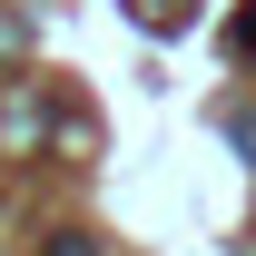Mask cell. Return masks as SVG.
<instances>
[{
  "label": "cell",
  "instance_id": "6da1fadb",
  "mask_svg": "<svg viewBox=\"0 0 256 256\" xmlns=\"http://www.w3.org/2000/svg\"><path fill=\"white\" fill-rule=\"evenodd\" d=\"M20 50H30V20H20V10H0V60H20Z\"/></svg>",
  "mask_w": 256,
  "mask_h": 256
},
{
  "label": "cell",
  "instance_id": "5b68a950",
  "mask_svg": "<svg viewBox=\"0 0 256 256\" xmlns=\"http://www.w3.org/2000/svg\"><path fill=\"white\" fill-rule=\"evenodd\" d=\"M236 50H256V10H246V20H236Z\"/></svg>",
  "mask_w": 256,
  "mask_h": 256
},
{
  "label": "cell",
  "instance_id": "277c9868",
  "mask_svg": "<svg viewBox=\"0 0 256 256\" xmlns=\"http://www.w3.org/2000/svg\"><path fill=\"white\" fill-rule=\"evenodd\" d=\"M226 138H236V148H246V158H256V108H246V118H236V128H226Z\"/></svg>",
  "mask_w": 256,
  "mask_h": 256
},
{
  "label": "cell",
  "instance_id": "7a4b0ae2",
  "mask_svg": "<svg viewBox=\"0 0 256 256\" xmlns=\"http://www.w3.org/2000/svg\"><path fill=\"white\" fill-rule=\"evenodd\" d=\"M148 30H188V0H148Z\"/></svg>",
  "mask_w": 256,
  "mask_h": 256
},
{
  "label": "cell",
  "instance_id": "3957f363",
  "mask_svg": "<svg viewBox=\"0 0 256 256\" xmlns=\"http://www.w3.org/2000/svg\"><path fill=\"white\" fill-rule=\"evenodd\" d=\"M40 256H98V246H89V236H50Z\"/></svg>",
  "mask_w": 256,
  "mask_h": 256
}]
</instances>
